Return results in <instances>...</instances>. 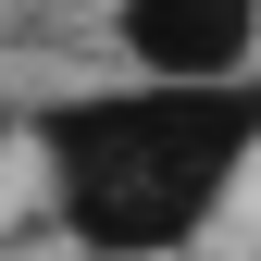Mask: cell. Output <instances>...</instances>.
I'll return each mask as SVG.
<instances>
[{
  "mask_svg": "<svg viewBox=\"0 0 261 261\" xmlns=\"http://www.w3.org/2000/svg\"><path fill=\"white\" fill-rule=\"evenodd\" d=\"M261 149V75L249 87H87V100L38 112V162H50V212L87 261H174L199 224L224 212V187Z\"/></svg>",
  "mask_w": 261,
  "mask_h": 261,
  "instance_id": "1",
  "label": "cell"
},
{
  "mask_svg": "<svg viewBox=\"0 0 261 261\" xmlns=\"http://www.w3.org/2000/svg\"><path fill=\"white\" fill-rule=\"evenodd\" d=\"M112 50L149 87H249L261 75V0H124Z\"/></svg>",
  "mask_w": 261,
  "mask_h": 261,
  "instance_id": "2",
  "label": "cell"
},
{
  "mask_svg": "<svg viewBox=\"0 0 261 261\" xmlns=\"http://www.w3.org/2000/svg\"><path fill=\"white\" fill-rule=\"evenodd\" d=\"M0 149H13V112H0Z\"/></svg>",
  "mask_w": 261,
  "mask_h": 261,
  "instance_id": "3",
  "label": "cell"
}]
</instances>
